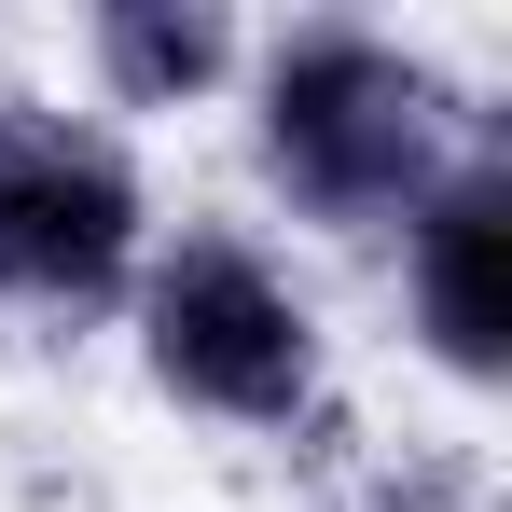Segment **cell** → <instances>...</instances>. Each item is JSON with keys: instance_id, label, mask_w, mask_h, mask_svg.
<instances>
[{"instance_id": "obj_4", "label": "cell", "mask_w": 512, "mask_h": 512, "mask_svg": "<svg viewBox=\"0 0 512 512\" xmlns=\"http://www.w3.org/2000/svg\"><path fill=\"white\" fill-rule=\"evenodd\" d=\"M402 333L443 388H512V153L471 139L402 222Z\"/></svg>"}, {"instance_id": "obj_3", "label": "cell", "mask_w": 512, "mask_h": 512, "mask_svg": "<svg viewBox=\"0 0 512 512\" xmlns=\"http://www.w3.org/2000/svg\"><path fill=\"white\" fill-rule=\"evenodd\" d=\"M153 180L125 125L70 97H0V305L28 319H111L153 263Z\"/></svg>"}, {"instance_id": "obj_5", "label": "cell", "mask_w": 512, "mask_h": 512, "mask_svg": "<svg viewBox=\"0 0 512 512\" xmlns=\"http://www.w3.org/2000/svg\"><path fill=\"white\" fill-rule=\"evenodd\" d=\"M236 70H250V28L208 14V0H97L84 14L97 125L111 111H208V97H236Z\"/></svg>"}, {"instance_id": "obj_1", "label": "cell", "mask_w": 512, "mask_h": 512, "mask_svg": "<svg viewBox=\"0 0 512 512\" xmlns=\"http://www.w3.org/2000/svg\"><path fill=\"white\" fill-rule=\"evenodd\" d=\"M236 97H250L263 194L291 222H319V236H402L416 194L485 139L471 97H457V70L429 42H402V28H360V14L263 28Z\"/></svg>"}, {"instance_id": "obj_2", "label": "cell", "mask_w": 512, "mask_h": 512, "mask_svg": "<svg viewBox=\"0 0 512 512\" xmlns=\"http://www.w3.org/2000/svg\"><path fill=\"white\" fill-rule=\"evenodd\" d=\"M125 333H139V374L167 388L180 416L250 429V443L305 429V416H319V374H333L319 291L263 250V236H236V222L153 236L139 291H125Z\"/></svg>"}]
</instances>
